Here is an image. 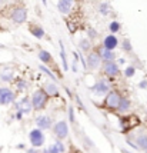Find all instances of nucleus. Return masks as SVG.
<instances>
[{
    "mask_svg": "<svg viewBox=\"0 0 147 153\" xmlns=\"http://www.w3.org/2000/svg\"><path fill=\"white\" fill-rule=\"evenodd\" d=\"M27 153H39V152H37L36 149H29V150H27Z\"/></svg>",
    "mask_w": 147,
    "mask_h": 153,
    "instance_id": "f704fd0d",
    "label": "nucleus"
},
{
    "mask_svg": "<svg viewBox=\"0 0 147 153\" xmlns=\"http://www.w3.org/2000/svg\"><path fill=\"white\" fill-rule=\"evenodd\" d=\"M97 10H99V13H100L101 16H107V14L112 12V6H110V3H109V1H103V3L99 4Z\"/></svg>",
    "mask_w": 147,
    "mask_h": 153,
    "instance_id": "412c9836",
    "label": "nucleus"
},
{
    "mask_svg": "<svg viewBox=\"0 0 147 153\" xmlns=\"http://www.w3.org/2000/svg\"><path fill=\"white\" fill-rule=\"evenodd\" d=\"M39 59L41 60L43 65H52L53 63V56L49 53L47 50H40L39 52Z\"/></svg>",
    "mask_w": 147,
    "mask_h": 153,
    "instance_id": "6ab92c4d",
    "label": "nucleus"
},
{
    "mask_svg": "<svg viewBox=\"0 0 147 153\" xmlns=\"http://www.w3.org/2000/svg\"><path fill=\"white\" fill-rule=\"evenodd\" d=\"M134 117H136V116H126V117H123V119L120 120L121 127H123L124 130H129V129H133L134 125H131V120H133Z\"/></svg>",
    "mask_w": 147,
    "mask_h": 153,
    "instance_id": "5701e85b",
    "label": "nucleus"
},
{
    "mask_svg": "<svg viewBox=\"0 0 147 153\" xmlns=\"http://www.w3.org/2000/svg\"><path fill=\"white\" fill-rule=\"evenodd\" d=\"M120 97L121 96L117 93V92L109 90L106 93V100H104V103H106V106L109 107V109H117V105H119Z\"/></svg>",
    "mask_w": 147,
    "mask_h": 153,
    "instance_id": "1a4fd4ad",
    "label": "nucleus"
},
{
    "mask_svg": "<svg viewBox=\"0 0 147 153\" xmlns=\"http://www.w3.org/2000/svg\"><path fill=\"white\" fill-rule=\"evenodd\" d=\"M119 63H120V65H124V63H126V59H123V57L119 59Z\"/></svg>",
    "mask_w": 147,
    "mask_h": 153,
    "instance_id": "c9c22d12",
    "label": "nucleus"
},
{
    "mask_svg": "<svg viewBox=\"0 0 147 153\" xmlns=\"http://www.w3.org/2000/svg\"><path fill=\"white\" fill-rule=\"evenodd\" d=\"M44 92H46L47 96H59V87H57V83H54L53 80L49 82V83H46Z\"/></svg>",
    "mask_w": 147,
    "mask_h": 153,
    "instance_id": "f3484780",
    "label": "nucleus"
},
{
    "mask_svg": "<svg viewBox=\"0 0 147 153\" xmlns=\"http://www.w3.org/2000/svg\"><path fill=\"white\" fill-rule=\"evenodd\" d=\"M121 153H130L129 150H126V149H121Z\"/></svg>",
    "mask_w": 147,
    "mask_h": 153,
    "instance_id": "e433bc0d",
    "label": "nucleus"
},
{
    "mask_svg": "<svg viewBox=\"0 0 147 153\" xmlns=\"http://www.w3.org/2000/svg\"><path fill=\"white\" fill-rule=\"evenodd\" d=\"M29 32H30V34H33V37H36V39H43L46 36L44 29L40 25H36V23H30L29 25Z\"/></svg>",
    "mask_w": 147,
    "mask_h": 153,
    "instance_id": "ddd939ff",
    "label": "nucleus"
},
{
    "mask_svg": "<svg viewBox=\"0 0 147 153\" xmlns=\"http://www.w3.org/2000/svg\"><path fill=\"white\" fill-rule=\"evenodd\" d=\"M14 109L19 110V112H21L23 114H29L32 110H33L32 102H30L29 97H21L19 102H16V103H14Z\"/></svg>",
    "mask_w": 147,
    "mask_h": 153,
    "instance_id": "6e6552de",
    "label": "nucleus"
},
{
    "mask_svg": "<svg viewBox=\"0 0 147 153\" xmlns=\"http://www.w3.org/2000/svg\"><path fill=\"white\" fill-rule=\"evenodd\" d=\"M41 3H43L44 6H47V0H41Z\"/></svg>",
    "mask_w": 147,
    "mask_h": 153,
    "instance_id": "4c0bfd02",
    "label": "nucleus"
},
{
    "mask_svg": "<svg viewBox=\"0 0 147 153\" xmlns=\"http://www.w3.org/2000/svg\"><path fill=\"white\" fill-rule=\"evenodd\" d=\"M97 54L100 56V59L103 63H107V62H114L116 60V53L114 50H109L106 47H97Z\"/></svg>",
    "mask_w": 147,
    "mask_h": 153,
    "instance_id": "9b49d317",
    "label": "nucleus"
},
{
    "mask_svg": "<svg viewBox=\"0 0 147 153\" xmlns=\"http://www.w3.org/2000/svg\"><path fill=\"white\" fill-rule=\"evenodd\" d=\"M137 147L143 149L144 152L147 150V136H139L137 137Z\"/></svg>",
    "mask_w": 147,
    "mask_h": 153,
    "instance_id": "cd10ccee",
    "label": "nucleus"
},
{
    "mask_svg": "<svg viewBox=\"0 0 147 153\" xmlns=\"http://www.w3.org/2000/svg\"><path fill=\"white\" fill-rule=\"evenodd\" d=\"M53 133H54V136H56L59 140L66 139L67 134H69V125H67L66 120H60V122L54 123Z\"/></svg>",
    "mask_w": 147,
    "mask_h": 153,
    "instance_id": "f03ea898",
    "label": "nucleus"
},
{
    "mask_svg": "<svg viewBox=\"0 0 147 153\" xmlns=\"http://www.w3.org/2000/svg\"><path fill=\"white\" fill-rule=\"evenodd\" d=\"M121 49L124 50V52H131V49H133V45H131V42L129 39H123L121 40Z\"/></svg>",
    "mask_w": 147,
    "mask_h": 153,
    "instance_id": "c756f323",
    "label": "nucleus"
},
{
    "mask_svg": "<svg viewBox=\"0 0 147 153\" xmlns=\"http://www.w3.org/2000/svg\"><path fill=\"white\" fill-rule=\"evenodd\" d=\"M117 46H119V39L116 37V34H109L103 40V47H106L109 50H114Z\"/></svg>",
    "mask_w": 147,
    "mask_h": 153,
    "instance_id": "4468645a",
    "label": "nucleus"
},
{
    "mask_svg": "<svg viewBox=\"0 0 147 153\" xmlns=\"http://www.w3.org/2000/svg\"><path fill=\"white\" fill-rule=\"evenodd\" d=\"M101 65L100 56L97 54V52H89L86 59V67H89L90 70H97Z\"/></svg>",
    "mask_w": 147,
    "mask_h": 153,
    "instance_id": "423d86ee",
    "label": "nucleus"
},
{
    "mask_svg": "<svg viewBox=\"0 0 147 153\" xmlns=\"http://www.w3.org/2000/svg\"><path fill=\"white\" fill-rule=\"evenodd\" d=\"M0 49H4V45H1V43H0Z\"/></svg>",
    "mask_w": 147,
    "mask_h": 153,
    "instance_id": "58836bf2",
    "label": "nucleus"
},
{
    "mask_svg": "<svg viewBox=\"0 0 147 153\" xmlns=\"http://www.w3.org/2000/svg\"><path fill=\"white\" fill-rule=\"evenodd\" d=\"M109 30H110V33H112V34L119 33V32L121 30V23H119L117 20L110 22V23H109Z\"/></svg>",
    "mask_w": 147,
    "mask_h": 153,
    "instance_id": "393cba45",
    "label": "nucleus"
},
{
    "mask_svg": "<svg viewBox=\"0 0 147 153\" xmlns=\"http://www.w3.org/2000/svg\"><path fill=\"white\" fill-rule=\"evenodd\" d=\"M14 100H16V94L9 87H0V105L1 106H7L13 103Z\"/></svg>",
    "mask_w": 147,
    "mask_h": 153,
    "instance_id": "39448f33",
    "label": "nucleus"
},
{
    "mask_svg": "<svg viewBox=\"0 0 147 153\" xmlns=\"http://www.w3.org/2000/svg\"><path fill=\"white\" fill-rule=\"evenodd\" d=\"M92 90H93V93L96 94V96H104V94L110 90V86H109L107 80L100 79L96 82V85L92 87Z\"/></svg>",
    "mask_w": 147,
    "mask_h": 153,
    "instance_id": "9d476101",
    "label": "nucleus"
},
{
    "mask_svg": "<svg viewBox=\"0 0 147 153\" xmlns=\"http://www.w3.org/2000/svg\"><path fill=\"white\" fill-rule=\"evenodd\" d=\"M36 125L40 130H47L52 127V119L49 116H37L36 117Z\"/></svg>",
    "mask_w": 147,
    "mask_h": 153,
    "instance_id": "dca6fc26",
    "label": "nucleus"
},
{
    "mask_svg": "<svg viewBox=\"0 0 147 153\" xmlns=\"http://www.w3.org/2000/svg\"><path fill=\"white\" fill-rule=\"evenodd\" d=\"M29 140H30V143L33 145V147H40L43 146V143H44V134H43V130H40L39 127L37 129H33L30 133H29Z\"/></svg>",
    "mask_w": 147,
    "mask_h": 153,
    "instance_id": "7ed1b4c3",
    "label": "nucleus"
},
{
    "mask_svg": "<svg viewBox=\"0 0 147 153\" xmlns=\"http://www.w3.org/2000/svg\"><path fill=\"white\" fill-rule=\"evenodd\" d=\"M69 119H70V122H72V123L74 122V109H73V106L69 107Z\"/></svg>",
    "mask_w": 147,
    "mask_h": 153,
    "instance_id": "2f4dec72",
    "label": "nucleus"
},
{
    "mask_svg": "<svg viewBox=\"0 0 147 153\" xmlns=\"http://www.w3.org/2000/svg\"><path fill=\"white\" fill-rule=\"evenodd\" d=\"M130 107H131L130 99H129V97H120L119 105H117V110L121 112V113H124V112H129V110H130Z\"/></svg>",
    "mask_w": 147,
    "mask_h": 153,
    "instance_id": "a211bd4d",
    "label": "nucleus"
},
{
    "mask_svg": "<svg viewBox=\"0 0 147 153\" xmlns=\"http://www.w3.org/2000/svg\"><path fill=\"white\" fill-rule=\"evenodd\" d=\"M139 87L140 89H147V80H141L140 83H139Z\"/></svg>",
    "mask_w": 147,
    "mask_h": 153,
    "instance_id": "473e14b6",
    "label": "nucleus"
},
{
    "mask_svg": "<svg viewBox=\"0 0 147 153\" xmlns=\"http://www.w3.org/2000/svg\"><path fill=\"white\" fill-rule=\"evenodd\" d=\"M1 3H4V0H0V4H1Z\"/></svg>",
    "mask_w": 147,
    "mask_h": 153,
    "instance_id": "ea45409f",
    "label": "nucleus"
},
{
    "mask_svg": "<svg viewBox=\"0 0 147 153\" xmlns=\"http://www.w3.org/2000/svg\"><path fill=\"white\" fill-rule=\"evenodd\" d=\"M134 74H136V67L134 66H127L126 69H124V76H126V77L130 79V77H133Z\"/></svg>",
    "mask_w": 147,
    "mask_h": 153,
    "instance_id": "7c9ffc66",
    "label": "nucleus"
},
{
    "mask_svg": "<svg viewBox=\"0 0 147 153\" xmlns=\"http://www.w3.org/2000/svg\"><path fill=\"white\" fill-rule=\"evenodd\" d=\"M86 33H87V39L94 40V39H97V37H99V33H97V30H96L94 27H92V26L87 27Z\"/></svg>",
    "mask_w": 147,
    "mask_h": 153,
    "instance_id": "c85d7f7f",
    "label": "nucleus"
},
{
    "mask_svg": "<svg viewBox=\"0 0 147 153\" xmlns=\"http://www.w3.org/2000/svg\"><path fill=\"white\" fill-rule=\"evenodd\" d=\"M146 153H147V150H146Z\"/></svg>",
    "mask_w": 147,
    "mask_h": 153,
    "instance_id": "a19ab883",
    "label": "nucleus"
},
{
    "mask_svg": "<svg viewBox=\"0 0 147 153\" xmlns=\"http://www.w3.org/2000/svg\"><path fill=\"white\" fill-rule=\"evenodd\" d=\"M64 152H66L64 143H63L61 140H56L53 145H50L43 153H64Z\"/></svg>",
    "mask_w": 147,
    "mask_h": 153,
    "instance_id": "2eb2a0df",
    "label": "nucleus"
},
{
    "mask_svg": "<svg viewBox=\"0 0 147 153\" xmlns=\"http://www.w3.org/2000/svg\"><path fill=\"white\" fill-rule=\"evenodd\" d=\"M21 116H23V113L17 110V113H16V119H17V120H21Z\"/></svg>",
    "mask_w": 147,
    "mask_h": 153,
    "instance_id": "72a5a7b5",
    "label": "nucleus"
},
{
    "mask_svg": "<svg viewBox=\"0 0 147 153\" xmlns=\"http://www.w3.org/2000/svg\"><path fill=\"white\" fill-rule=\"evenodd\" d=\"M16 87H17L19 92H24L27 87H29V83H27V80H24V79H17L16 80Z\"/></svg>",
    "mask_w": 147,
    "mask_h": 153,
    "instance_id": "bb28decb",
    "label": "nucleus"
},
{
    "mask_svg": "<svg viewBox=\"0 0 147 153\" xmlns=\"http://www.w3.org/2000/svg\"><path fill=\"white\" fill-rule=\"evenodd\" d=\"M10 19H12V22L13 23H16V25H21V23H24L27 20V10L26 7H16V9H13V12L10 13Z\"/></svg>",
    "mask_w": 147,
    "mask_h": 153,
    "instance_id": "20e7f679",
    "label": "nucleus"
},
{
    "mask_svg": "<svg viewBox=\"0 0 147 153\" xmlns=\"http://www.w3.org/2000/svg\"><path fill=\"white\" fill-rule=\"evenodd\" d=\"M79 49H80V52H84V53L90 52L92 45H90V42H89V39H87V37H84V39H80V42H79Z\"/></svg>",
    "mask_w": 147,
    "mask_h": 153,
    "instance_id": "b1692460",
    "label": "nucleus"
},
{
    "mask_svg": "<svg viewBox=\"0 0 147 153\" xmlns=\"http://www.w3.org/2000/svg\"><path fill=\"white\" fill-rule=\"evenodd\" d=\"M59 45H60V57H61V65H63V69H64V72L69 70V62H67V56H66V50H64V46H63V42H59Z\"/></svg>",
    "mask_w": 147,
    "mask_h": 153,
    "instance_id": "aec40b11",
    "label": "nucleus"
},
{
    "mask_svg": "<svg viewBox=\"0 0 147 153\" xmlns=\"http://www.w3.org/2000/svg\"><path fill=\"white\" fill-rule=\"evenodd\" d=\"M74 6V0H57V10L61 14H69Z\"/></svg>",
    "mask_w": 147,
    "mask_h": 153,
    "instance_id": "f8f14e48",
    "label": "nucleus"
},
{
    "mask_svg": "<svg viewBox=\"0 0 147 153\" xmlns=\"http://www.w3.org/2000/svg\"><path fill=\"white\" fill-rule=\"evenodd\" d=\"M0 79L3 80V82L10 83L14 79V72L13 70H3V72H0Z\"/></svg>",
    "mask_w": 147,
    "mask_h": 153,
    "instance_id": "4be33fe9",
    "label": "nucleus"
},
{
    "mask_svg": "<svg viewBox=\"0 0 147 153\" xmlns=\"http://www.w3.org/2000/svg\"><path fill=\"white\" fill-rule=\"evenodd\" d=\"M47 99L49 96L46 94L44 89H37L33 94H32V107L34 110H41L46 107V103H47Z\"/></svg>",
    "mask_w": 147,
    "mask_h": 153,
    "instance_id": "f257e3e1",
    "label": "nucleus"
},
{
    "mask_svg": "<svg viewBox=\"0 0 147 153\" xmlns=\"http://www.w3.org/2000/svg\"><path fill=\"white\" fill-rule=\"evenodd\" d=\"M103 72H104V74H106L107 77H110V79H113V77H116V76H119V74H120L119 63H116V62H107V63H104Z\"/></svg>",
    "mask_w": 147,
    "mask_h": 153,
    "instance_id": "0eeeda50",
    "label": "nucleus"
},
{
    "mask_svg": "<svg viewBox=\"0 0 147 153\" xmlns=\"http://www.w3.org/2000/svg\"><path fill=\"white\" fill-rule=\"evenodd\" d=\"M39 70H40V72H43L44 74H47V76H49L50 79L53 80L54 83H57V77H56V74H54L53 72H52V70L49 69V67H46L44 65H40V66H39Z\"/></svg>",
    "mask_w": 147,
    "mask_h": 153,
    "instance_id": "a878e982",
    "label": "nucleus"
}]
</instances>
